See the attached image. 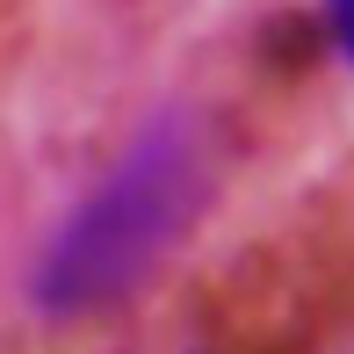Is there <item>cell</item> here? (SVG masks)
<instances>
[{"instance_id": "1", "label": "cell", "mask_w": 354, "mask_h": 354, "mask_svg": "<svg viewBox=\"0 0 354 354\" xmlns=\"http://www.w3.org/2000/svg\"><path fill=\"white\" fill-rule=\"evenodd\" d=\"M210 203V152L188 116H159L131 138V152L102 174L80 210L58 224V239L37 261V304L51 318L109 311L131 289L152 282V268L181 246V232Z\"/></svg>"}, {"instance_id": "2", "label": "cell", "mask_w": 354, "mask_h": 354, "mask_svg": "<svg viewBox=\"0 0 354 354\" xmlns=\"http://www.w3.org/2000/svg\"><path fill=\"white\" fill-rule=\"evenodd\" d=\"M326 29H333V44H340V58L354 66V0H326Z\"/></svg>"}]
</instances>
